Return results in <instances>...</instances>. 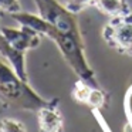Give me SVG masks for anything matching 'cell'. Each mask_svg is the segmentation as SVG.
Returning <instances> with one entry per match:
<instances>
[{
  "label": "cell",
  "mask_w": 132,
  "mask_h": 132,
  "mask_svg": "<svg viewBox=\"0 0 132 132\" xmlns=\"http://www.w3.org/2000/svg\"><path fill=\"white\" fill-rule=\"evenodd\" d=\"M92 88H94V87L89 85L88 82H85V81H82V80H78L77 82L74 84V88H72V98L80 104H87Z\"/></svg>",
  "instance_id": "ba28073f"
},
{
  "label": "cell",
  "mask_w": 132,
  "mask_h": 132,
  "mask_svg": "<svg viewBox=\"0 0 132 132\" xmlns=\"http://www.w3.org/2000/svg\"><path fill=\"white\" fill-rule=\"evenodd\" d=\"M37 14L64 33H81L75 14L58 0H34Z\"/></svg>",
  "instance_id": "3957f363"
},
{
  "label": "cell",
  "mask_w": 132,
  "mask_h": 132,
  "mask_svg": "<svg viewBox=\"0 0 132 132\" xmlns=\"http://www.w3.org/2000/svg\"><path fill=\"white\" fill-rule=\"evenodd\" d=\"M0 19H2V13H0Z\"/></svg>",
  "instance_id": "4fadbf2b"
},
{
  "label": "cell",
  "mask_w": 132,
  "mask_h": 132,
  "mask_svg": "<svg viewBox=\"0 0 132 132\" xmlns=\"http://www.w3.org/2000/svg\"><path fill=\"white\" fill-rule=\"evenodd\" d=\"M101 36L108 47L122 55L132 57V13L109 19L102 27Z\"/></svg>",
  "instance_id": "7a4b0ae2"
},
{
  "label": "cell",
  "mask_w": 132,
  "mask_h": 132,
  "mask_svg": "<svg viewBox=\"0 0 132 132\" xmlns=\"http://www.w3.org/2000/svg\"><path fill=\"white\" fill-rule=\"evenodd\" d=\"M0 33L7 43L19 51L27 53L40 46L43 36L29 27H0Z\"/></svg>",
  "instance_id": "277c9868"
},
{
  "label": "cell",
  "mask_w": 132,
  "mask_h": 132,
  "mask_svg": "<svg viewBox=\"0 0 132 132\" xmlns=\"http://www.w3.org/2000/svg\"><path fill=\"white\" fill-rule=\"evenodd\" d=\"M105 101H106L105 92H104L101 88H95L94 87L92 91H91V94H89L87 105H89L92 109H101L104 105H105Z\"/></svg>",
  "instance_id": "30bf717a"
},
{
  "label": "cell",
  "mask_w": 132,
  "mask_h": 132,
  "mask_svg": "<svg viewBox=\"0 0 132 132\" xmlns=\"http://www.w3.org/2000/svg\"><path fill=\"white\" fill-rule=\"evenodd\" d=\"M91 7H95L102 14L108 16L109 19L126 16L132 13L131 6L128 4L126 0H92Z\"/></svg>",
  "instance_id": "52a82bcc"
},
{
  "label": "cell",
  "mask_w": 132,
  "mask_h": 132,
  "mask_svg": "<svg viewBox=\"0 0 132 132\" xmlns=\"http://www.w3.org/2000/svg\"><path fill=\"white\" fill-rule=\"evenodd\" d=\"M37 122L40 132H63L64 121L60 109L58 100H50L46 106L37 111Z\"/></svg>",
  "instance_id": "5b68a950"
},
{
  "label": "cell",
  "mask_w": 132,
  "mask_h": 132,
  "mask_svg": "<svg viewBox=\"0 0 132 132\" xmlns=\"http://www.w3.org/2000/svg\"><path fill=\"white\" fill-rule=\"evenodd\" d=\"M0 132H27V128L21 121L14 118H2Z\"/></svg>",
  "instance_id": "9c48e42d"
},
{
  "label": "cell",
  "mask_w": 132,
  "mask_h": 132,
  "mask_svg": "<svg viewBox=\"0 0 132 132\" xmlns=\"http://www.w3.org/2000/svg\"><path fill=\"white\" fill-rule=\"evenodd\" d=\"M0 100L23 111H36L46 106L50 100L43 98L29 82L17 75L7 61L0 57Z\"/></svg>",
  "instance_id": "6da1fadb"
},
{
  "label": "cell",
  "mask_w": 132,
  "mask_h": 132,
  "mask_svg": "<svg viewBox=\"0 0 132 132\" xmlns=\"http://www.w3.org/2000/svg\"><path fill=\"white\" fill-rule=\"evenodd\" d=\"M0 57L13 67V70L17 72V75L21 80L29 82V74H27L26 67V53L19 51L14 47H12L7 43L6 38L2 36V33H0Z\"/></svg>",
  "instance_id": "8992f818"
},
{
  "label": "cell",
  "mask_w": 132,
  "mask_h": 132,
  "mask_svg": "<svg viewBox=\"0 0 132 132\" xmlns=\"http://www.w3.org/2000/svg\"><path fill=\"white\" fill-rule=\"evenodd\" d=\"M20 12H23L20 0H0V13H7L12 16Z\"/></svg>",
  "instance_id": "8fae6325"
},
{
  "label": "cell",
  "mask_w": 132,
  "mask_h": 132,
  "mask_svg": "<svg viewBox=\"0 0 132 132\" xmlns=\"http://www.w3.org/2000/svg\"><path fill=\"white\" fill-rule=\"evenodd\" d=\"M91 2L92 0H65V6L70 12L78 14L80 12L85 10L87 7H91Z\"/></svg>",
  "instance_id": "7c38bea8"
}]
</instances>
